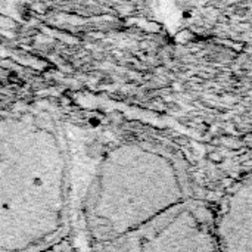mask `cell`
<instances>
[{
    "instance_id": "1",
    "label": "cell",
    "mask_w": 252,
    "mask_h": 252,
    "mask_svg": "<svg viewBox=\"0 0 252 252\" xmlns=\"http://www.w3.org/2000/svg\"><path fill=\"white\" fill-rule=\"evenodd\" d=\"M216 140H219V143H221L224 148H230V149H239V148H242V140L235 139V137H230V136H223V137L216 139Z\"/></svg>"
},
{
    "instance_id": "2",
    "label": "cell",
    "mask_w": 252,
    "mask_h": 252,
    "mask_svg": "<svg viewBox=\"0 0 252 252\" xmlns=\"http://www.w3.org/2000/svg\"><path fill=\"white\" fill-rule=\"evenodd\" d=\"M15 27H16V22H15L13 19H10V18H7V16H3V15H0V28L12 30V28H15Z\"/></svg>"
},
{
    "instance_id": "3",
    "label": "cell",
    "mask_w": 252,
    "mask_h": 252,
    "mask_svg": "<svg viewBox=\"0 0 252 252\" xmlns=\"http://www.w3.org/2000/svg\"><path fill=\"white\" fill-rule=\"evenodd\" d=\"M208 159H210L211 162H214V164H221V162L224 161L223 155L219 154V152H210V154H208Z\"/></svg>"
},
{
    "instance_id": "4",
    "label": "cell",
    "mask_w": 252,
    "mask_h": 252,
    "mask_svg": "<svg viewBox=\"0 0 252 252\" xmlns=\"http://www.w3.org/2000/svg\"><path fill=\"white\" fill-rule=\"evenodd\" d=\"M241 140H242V145H244V146L252 149V133H247Z\"/></svg>"
},
{
    "instance_id": "5",
    "label": "cell",
    "mask_w": 252,
    "mask_h": 252,
    "mask_svg": "<svg viewBox=\"0 0 252 252\" xmlns=\"http://www.w3.org/2000/svg\"><path fill=\"white\" fill-rule=\"evenodd\" d=\"M241 167H242V168H245V170H248V171H251L252 170V158L247 159V161H244V162L241 164Z\"/></svg>"
}]
</instances>
